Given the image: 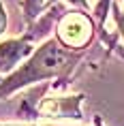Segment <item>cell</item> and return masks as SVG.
<instances>
[{"instance_id":"obj_1","label":"cell","mask_w":124,"mask_h":126,"mask_svg":"<svg viewBox=\"0 0 124 126\" xmlns=\"http://www.w3.org/2000/svg\"><path fill=\"white\" fill-rule=\"evenodd\" d=\"M75 60H77V53H71L66 49H62V45L58 41L49 39L17 71L9 73L7 79L0 81V98L11 96L19 88L32 86L36 81H43V79H49V77H56V75L64 73Z\"/></svg>"},{"instance_id":"obj_7","label":"cell","mask_w":124,"mask_h":126,"mask_svg":"<svg viewBox=\"0 0 124 126\" xmlns=\"http://www.w3.org/2000/svg\"><path fill=\"white\" fill-rule=\"evenodd\" d=\"M4 28H7V11H4V7L0 4V36H2V32H4Z\"/></svg>"},{"instance_id":"obj_5","label":"cell","mask_w":124,"mask_h":126,"mask_svg":"<svg viewBox=\"0 0 124 126\" xmlns=\"http://www.w3.org/2000/svg\"><path fill=\"white\" fill-rule=\"evenodd\" d=\"M41 9H43V0H24V13H26L28 21H32L34 17H39Z\"/></svg>"},{"instance_id":"obj_10","label":"cell","mask_w":124,"mask_h":126,"mask_svg":"<svg viewBox=\"0 0 124 126\" xmlns=\"http://www.w3.org/2000/svg\"><path fill=\"white\" fill-rule=\"evenodd\" d=\"M0 126H28V124H0ZM30 126H36V124H30Z\"/></svg>"},{"instance_id":"obj_4","label":"cell","mask_w":124,"mask_h":126,"mask_svg":"<svg viewBox=\"0 0 124 126\" xmlns=\"http://www.w3.org/2000/svg\"><path fill=\"white\" fill-rule=\"evenodd\" d=\"M32 51L28 39H9L0 43V73H11L17 62Z\"/></svg>"},{"instance_id":"obj_9","label":"cell","mask_w":124,"mask_h":126,"mask_svg":"<svg viewBox=\"0 0 124 126\" xmlns=\"http://www.w3.org/2000/svg\"><path fill=\"white\" fill-rule=\"evenodd\" d=\"M66 2H71V4H77V7H81V9H88V2H86V0H66Z\"/></svg>"},{"instance_id":"obj_3","label":"cell","mask_w":124,"mask_h":126,"mask_svg":"<svg viewBox=\"0 0 124 126\" xmlns=\"http://www.w3.org/2000/svg\"><path fill=\"white\" fill-rule=\"evenodd\" d=\"M39 115L45 118H79V96H52L39 103Z\"/></svg>"},{"instance_id":"obj_8","label":"cell","mask_w":124,"mask_h":126,"mask_svg":"<svg viewBox=\"0 0 124 126\" xmlns=\"http://www.w3.org/2000/svg\"><path fill=\"white\" fill-rule=\"evenodd\" d=\"M116 19H118V26H120V32H122V36H124V15L116 13Z\"/></svg>"},{"instance_id":"obj_6","label":"cell","mask_w":124,"mask_h":126,"mask_svg":"<svg viewBox=\"0 0 124 126\" xmlns=\"http://www.w3.org/2000/svg\"><path fill=\"white\" fill-rule=\"evenodd\" d=\"M107 7H109V0H101V2H98V7H96V11H94V13H96V17H98L101 21H103L105 15H107V13H105V11H107Z\"/></svg>"},{"instance_id":"obj_2","label":"cell","mask_w":124,"mask_h":126,"mask_svg":"<svg viewBox=\"0 0 124 126\" xmlns=\"http://www.w3.org/2000/svg\"><path fill=\"white\" fill-rule=\"evenodd\" d=\"M92 36V21L81 13H69L58 26V39L64 47H84Z\"/></svg>"}]
</instances>
